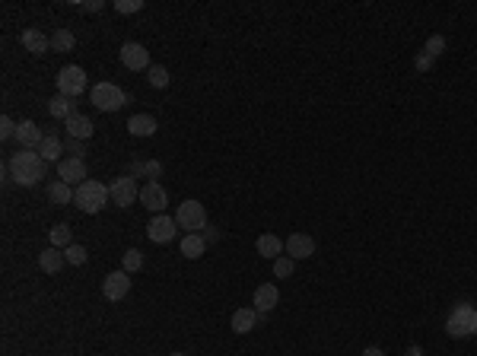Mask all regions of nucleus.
<instances>
[{"label":"nucleus","mask_w":477,"mask_h":356,"mask_svg":"<svg viewBox=\"0 0 477 356\" xmlns=\"http://www.w3.org/2000/svg\"><path fill=\"white\" fill-rule=\"evenodd\" d=\"M16 140H19V146H23V150H38V144L45 140V130L38 128L35 121H19Z\"/></svg>","instance_id":"nucleus-17"},{"label":"nucleus","mask_w":477,"mask_h":356,"mask_svg":"<svg viewBox=\"0 0 477 356\" xmlns=\"http://www.w3.org/2000/svg\"><path fill=\"white\" fill-rule=\"evenodd\" d=\"M254 248H258V255H261V258L277 261L280 255H284L286 242H280V239H277L274 232H264V235H258V242H254Z\"/></svg>","instance_id":"nucleus-18"},{"label":"nucleus","mask_w":477,"mask_h":356,"mask_svg":"<svg viewBox=\"0 0 477 356\" xmlns=\"http://www.w3.org/2000/svg\"><path fill=\"white\" fill-rule=\"evenodd\" d=\"M64 150H70V153L76 156V160H83V156H86V140H74V137H67Z\"/></svg>","instance_id":"nucleus-36"},{"label":"nucleus","mask_w":477,"mask_h":356,"mask_svg":"<svg viewBox=\"0 0 477 356\" xmlns=\"http://www.w3.org/2000/svg\"><path fill=\"white\" fill-rule=\"evenodd\" d=\"M261 321V315H258V309H248V305H242V309L232 312V331L236 334H248L254 331V325Z\"/></svg>","instance_id":"nucleus-19"},{"label":"nucleus","mask_w":477,"mask_h":356,"mask_svg":"<svg viewBox=\"0 0 477 356\" xmlns=\"http://www.w3.org/2000/svg\"><path fill=\"white\" fill-rule=\"evenodd\" d=\"M169 80H172L169 70L159 67V64H153V67L147 70V83H149V86H156V90H165V86H169Z\"/></svg>","instance_id":"nucleus-29"},{"label":"nucleus","mask_w":477,"mask_h":356,"mask_svg":"<svg viewBox=\"0 0 477 356\" xmlns=\"http://www.w3.org/2000/svg\"><path fill=\"white\" fill-rule=\"evenodd\" d=\"M140 204L153 213H163L165 204H169V194H165V188L159 182H147L140 188Z\"/></svg>","instance_id":"nucleus-12"},{"label":"nucleus","mask_w":477,"mask_h":356,"mask_svg":"<svg viewBox=\"0 0 477 356\" xmlns=\"http://www.w3.org/2000/svg\"><path fill=\"white\" fill-rule=\"evenodd\" d=\"M169 356H188V353H169Z\"/></svg>","instance_id":"nucleus-42"},{"label":"nucleus","mask_w":477,"mask_h":356,"mask_svg":"<svg viewBox=\"0 0 477 356\" xmlns=\"http://www.w3.org/2000/svg\"><path fill=\"white\" fill-rule=\"evenodd\" d=\"M76 35L70 29H54L51 32V51H74Z\"/></svg>","instance_id":"nucleus-28"},{"label":"nucleus","mask_w":477,"mask_h":356,"mask_svg":"<svg viewBox=\"0 0 477 356\" xmlns=\"http://www.w3.org/2000/svg\"><path fill=\"white\" fill-rule=\"evenodd\" d=\"M102 7H105L102 0H86V3H83V10H90V13H99Z\"/></svg>","instance_id":"nucleus-39"},{"label":"nucleus","mask_w":477,"mask_h":356,"mask_svg":"<svg viewBox=\"0 0 477 356\" xmlns=\"http://www.w3.org/2000/svg\"><path fill=\"white\" fill-rule=\"evenodd\" d=\"M204 251H207V242H204L201 232H191V235H185V239H181V255H185V258L197 261Z\"/></svg>","instance_id":"nucleus-26"},{"label":"nucleus","mask_w":477,"mask_h":356,"mask_svg":"<svg viewBox=\"0 0 477 356\" xmlns=\"http://www.w3.org/2000/svg\"><path fill=\"white\" fill-rule=\"evenodd\" d=\"M64 264H67V258H64V251L60 248H45L42 255H38V267H42L45 273H58Z\"/></svg>","instance_id":"nucleus-25"},{"label":"nucleus","mask_w":477,"mask_h":356,"mask_svg":"<svg viewBox=\"0 0 477 356\" xmlns=\"http://www.w3.org/2000/svg\"><path fill=\"white\" fill-rule=\"evenodd\" d=\"M35 153H38V156H42L45 162H60V160H64V156H60V153H64V140H60L58 134H45V140L38 144Z\"/></svg>","instance_id":"nucleus-21"},{"label":"nucleus","mask_w":477,"mask_h":356,"mask_svg":"<svg viewBox=\"0 0 477 356\" xmlns=\"http://www.w3.org/2000/svg\"><path fill=\"white\" fill-rule=\"evenodd\" d=\"M45 169H48V162L42 160L35 150H19L3 162V175L13 178L16 185H23V188H32V185L42 182V178H45Z\"/></svg>","instance_id":"nucleus-1"},{"label":"nucleus","mask_w":477,"mask_h":356,"mask_svg":"<svg viewBox=\"0 0 477 356\" xmlns=\"http://www.w3.org/2000/svg\"><path fill=\"white\" fill-rule=\"evenodd\" d=\"M90 99L99 112H118L121 105H127V92L115 83H96L90 90Z\"/></svg>","instance_id":"nucleus-5"},{"label":"nucleus","mask_w":477,"mask_h":356,"mask_svg":"<svg viewBox=\"0 0 477 356\" xmlns=\"http://www.w3.org/2000/svg\"><path fill=\"white\" fill-rule=\"evenodd\" d=\"M293 273V258L290 255H280V258L274 261V277H280V280H286Z\"/></svg>","instance_id":"nucleus-34"},{"label":"nucleus","mask_w":477,"mask_h":356,"mask_svg":"<svg viewBox=\"0 0 477 356\" xmlns=\"http://www.w3.org/2000/svg\"><path fill=\"white\" fill-rule=\"evenodd\" d=\"M16 130H19V124H16L10 115H3V118H0V137H3V140H13Z\"/></svg>","instance_id":"nucleus-35"},{"label":"nucleus","mask_w":477,"mask_h":356,"mask_svg":"<svg viewBox=\"0 0 477 356\" xmlns=\"http://www.w3.org/2000/svg\"><path fill=\"white\" fill-rule=\"evenodd\" d=\"M442 51H446V35H430V38H426V45H423L426 58H432V61H436Z\"/></svg>","instance_id":"nucleus-32"},{"label":"nucleus","mask_w":477,"mask_h":356,"mask_svg":"<svg viewBox=\"0 0 477 356\" xmlns=\"http://www.w3.org/2000/svg\"><path fill=\"white\" fill-rule=\"evenodd\" d=\"M404 356H423V350H420L417 344H414V347H407V350H404Z\"/></svg>","instance_id":"nucleus-40"},{"label":"nucleus","mask_w":477,"mask_h":356,"mask_svg":"<svg viewBox=\"0 0 477 356\" xmlns=\"http://www.w3.org/2000/svg\"><path fill=\"white\" fill-rule=\"evenodd\" d=\"M432 64H436V61H432V58H426V54L420 51V54H417V61H414V67H417V70H430Z\"/></svg>","instance_id":"nucleus-38"},{"label":"nucleus","mask_w":477,"mask_h":356,"mask_svg":"<svg viewBox=\"0 0 477 356\" xmlns=\"http://www.w3.org/2000/svg\"><path fill=\"white\" fill-rule=\"evenodd\" d=\"M19 42H23V48L29 54H45V51H51V35H45L42 29H23Z\"/></svg>","instance_id":"nucleus-15"},{"label":"nucleus","mask_w":477,"mask_h":356,"mask_svg":"<svg viewBox=\"0 0 477 356\" xmlns=\"http://www.w3.org/2000/svg\"><path fill=\"white\" fill-rule=\"evenodd\" d=\"M127 293H131V273L127 271H112L102 280V296L108 303H121Z\"/></svg>","instance_id":"nucleus-9"},{"label":"nucleus","mask_w":477,"mask_h":356,"mask_svg":"<svg viewBox=\"0 0 477 356\" xmlns=\"http://www.w3.org/2000/svg\"><path fill=\"white\" fill-rule=\"evenodd\" d=\"M64 130H67V137H74V140H90L92 134H96V124L86 118V115H70L67 121H64Z\"/></svg>","instance_id":"nucleus-14"},{"label":"nucleus","mask_w":477,"mask_h":356,"mask_svg":"<svg viewBox=\"0 0 477 356\" xmlns=\"http://www.w3.org/2000/svg\"><path fill=\"white\" fill-rule=\"evenodd\" d=\"M121 64H124L127 70H149L153 64H149V51L140 45V42H124L121 45Z\"/></svg>","instance_id":"nucleus-10"},{"label":"nucleus","mask_w":477,"mask_h":356,"mask_svg":"<svg viewBox=\"0 0 477 356\" xmlns=\"http://www.w3.org/2000/svg\"><path fill=\"white\" fill-rule=\"evenodd\" d=\"M156 118H153V115H134V118H131V121H127V130H131V134L134 137H153L156 134Z\"/></svg>","instance_id":"nucleus-24"},{"label":"nucleus","mask_w":477,"mask_h":356,"mask_svg":"<svg viewBox=\"0 0 477 356\" xmlns=\"http://www.w3.org/2000/svg\"><path fill=\"white\" fill-rule=\"evenodd\" d=\"M48 112H51V118H60V121H67L70 115H76V102L58 92L54 99H48Z\"/></svg>","instance_id":"nucleus-23"},{"label":"nucleus","mask_w":477,"mask_h":356,"mask_svg":"<svg viewBox=\"0 0 477 356\" xmlns=\"http://www.w3.org/2000/svg\"><path fill=\"white\" fill-rule=\"evenodd\" d=\"M131 178H149V182H156L159 175H163V162L159 160H134L131 169H127Z\"/></svg>","instance_id":"nucleus-20"},{"label":"nucleus","mask_w":477,"mask_h":356,"mask_svg":"<svg viewBox=\"0 0 477 356\" xmlns=\"http://www.w3.org/2000/svg\"><path fill=\"white\" fill-rule=\"evenodd\" d=\"M175 223H179V229H188V235L204 232V229L210 226L207 223V207H204L201 201H181L179 210H175Z\"/></svg>","instance_id":"nucleus-3"},{"label":"nucleus","mask_w":477,"mask_h":356,"mask_svg":"<svg viewBox=\"0 0 477 356\" xmlns=\"http://www.w3.org/2000/svg\"><path fill=\"white\" fill-rule=\"evenodd\" d=\"M280 303V289L274 287V283H261V287L254 289V299H252V305L258 312H261V315H268L270 309H274V305Z\"/></svg>","instance_id":"nucleus-16"},{"label":"nucleus","mask_w":477,"mask_h":356,"mask_svg":"<svg viewBox=\"0 0 477 356\" xmlns=\"http://www.w3.org/2000/svg\"><path fill=\"white\" fill-rule=\"evenodd\" d=\"M363 356H385V353H382L379 347H366V350H363Z\"/></svg>","instance_id":"nucleus-41"},{"label":"nucleus","mask_w":477,"mask_h":356,"mask_svg":"<svg viewBox=\"0 0 477 356\" xmlns=\"http://www.w3.org/2000/svg\"><path fill=\"white\" fill-rule=\"evenodd\" d=\"M286 255H290L293 261H306L315 255V239L306 232H293L290 239H286Z\"/></svg>","instance_id":"nucleus-13"},{"label":"nucleus","mask_w":477,"mask_h":356,"mask_svg":"<svg viewBox=\"0 0 477 356\" xmlns=\"http://www.w3.org/2000/svg\"><path fill=\"white\" fill-rule=\"evenodd\" d=\"M108 197H112L115 207H131L134 201H140V188H137V178H131V175H121V178H115L112 185H108Z\"/></svg>","instance_id":"nucleus-6"},{"label":"nucleus","mask_w":477,"mask_h":356,"mask_svg":"<svg viewBox=\"0 0 477 356\" xmlns=\"http://www.w3.org/2000/svg\"><path fill=\"white\" fill-rule=\"evenodd\" d=\"M112 7H115V13H121V16L140 13V10H143V0H115Z\"/></svg>","instance_id":"nucleus-33"},{"label":"nucleus","mask_w":477,"mask_h":356,"mask_svg":"<svg viewBox=\"0 0 477 356\" xmlns=\"http://www.w3.org/2000/svg\"><path fill=\"white\" fill-rule=\"evenodd\" d=\"M74 204H76V210H83V213H99L105 204H112V197H108V185L86 178L83 185H76Z\"/></svg>","instance_id":"nucleus-2"},{"label":"nucleus","mask_w":477,"mask_h":356,"mask_svg":"<svg viewBox=\"0 0 477 356\" xmlns=\"http://www.w3.org/2000/svg\"><path fill=\"white\" fill-rule=\"evenodd\" d=\"M74 245V229L67 226V223H58V226L51 229V248H70Z\"/></svg>","instance_id":"nucleus-27"},{"label":"nucleus","mask_w":477,"mask_h":356,"mask_svg":"<svg viewBox=\"0 0 477 356\" xmlns=\"http://www.w3.org/2000/svg\"><path fill=\"white\" fill-rule=\"evenodd\" d=\"M48 201L51 204H58V207H67L70 201H74V191L76 188H70L67 182H60V178H54V182H48Z\"/></svg>","instance_id":"nucleus-22"},{"label":"nucleus","mask_w":477,"mask_h":356,"mask_svg":"<svg viewBox=\"0 0 477 356\" xmlns=\"http://www.w3.org/2000/svg\"><path fill=\"white\" fill-rule=\"evenodd\" d=\"M175 235H179V223H175V217L156 213V217L149 220V226H147V239H149V242L165 245V242H172Z\"/></svg>","instance_id":"nucleus-8"},{"label":"nucleus","mask_w":477,"mask_h":356,"mask_svg":"<svg viewBox=\"0 0 477 356\" xmlns=\"http://www.w3.org/2000/svg\"><path fill=\"white\" fill-rule=\"evenodd\" d=\"M446 331L452 334V337H471V334H477V309L474 305L471 303L455 305L448 321H446Z\"/></svg>","instance_id":"nucleus-4"},{"label":"nucleus","mask_w":477,"mask_h":356,"mask_svg":"<svg viewBox=\"0 0 477 356\" xmlns=\"http://www.w3.org/2000/svg\"><path fill=\"white\" fill-rule=\"evenodd\" d=\"M58 90H60V96H67V99L83 96V92H86V70L76 67V64L64 67L58 74Z\"/></svg>","instance_id":"nucleus-7"},{"label":"nucleus","mask_w":477,"mask_h":356,"mask_svg":"<svg viewBox=\"0 0 477 356\" xmlns=\"http://www.w3.org/2000/svg\"><path fill=\"white\" fill-rule=\"evenodd\" d=\"M201 235H204V242H207V245H213V242H220V239H223V232H220V229H213V226H207Z\"/></svg>","instance_id":"nucleus-37"},{"label":"nucleus","mask_w":477,"mask_h":356,"mask_svg":"<svg viewBox=\"0 0 477 356\" xmlns=\"http://www.w3.org/2000/svg\"><path fill=\"white\" fill-rule=\"evenodd\" d=\"M64 258H67V264H74V267H80V264H86L90 261V251L83 248V245H70V248H64Z\"/></svg>","instance_id":"nucleus-31"},{"label":"nucleus","mask_w":477,"mask_h":356,"mask_svg":"<svg viewBox=\"0 0 477 356\" xmlns=\"http://www.w3.org/2000/svg\"><path fill=\"white\" fill-rule=\"evenodd\" d=\"M58 178H60V182H67L70 188H74V185H83V182H86V160L64 156V160L58 162Z\"/></svg>","instance_id":"nucleus-11"},{"label":"nucleus","mask_w":477,"mask_h":356,"mask_svg":"<svg viewBox=\"0 0 477 356\" xmlns=\"http://www.w3.org/2000/svg\"><path fill=\"white\" fill-rule=\"evenodd\" d=\"M143 267V251H137V248H127L124 251V258H121V271H127V273H137Z\"/></svg>","instance_id":"nucleus-30"}]
</instances>
